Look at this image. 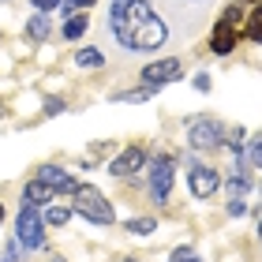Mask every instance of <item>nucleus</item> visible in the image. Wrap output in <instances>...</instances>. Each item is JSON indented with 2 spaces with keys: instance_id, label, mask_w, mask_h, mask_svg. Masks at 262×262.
<instances>
[{
  "instance_id": "obj_1",
  "label": "nucleus",
  "mask_w": 262,
  "mask_h": 262,
  "mask_svg": "<svg viewBox=\"0 0 262 262\" xmlns=\"http://www.w3.org/2000/svg\"><path fill=\"white\" fill-rule=\"evenodd\" d=\"M113 34L120 38L124 49L146 53V49H161L165 45L169 27L154 15V8L146 0H116L113 4Z\"/></svg>"
},
{
  "instance_id": "obj_2",
  "label": "nucleus",
  "mask_w": 262,
  "mask_h": 262,
  "mask_svg": "<svg viewBox=\"0 0 262 262\" xmlns=\"http://www.w3.org/2000/svg\"><path fill=\"white\" fill-rule=\"evenodd\" d=\"M71 195H75V210H79L86 221H94V225H113V206H109V199H105L98 187L79 184Z\"/></svg>"
},
{
  "instance_id": "obj_3",
  "label": "nucleus",
  "mask_w": 262,
  "mask_h": 262,
  "mask_svg": "<svg viewBox=\"0 0 262 262\" xmlns=\"http://www.w3.org/2000/svg\"><path fill=\"white\" fill-rule=\"evenodd\" d=\"M15 240L23 247H30V251H38V247L45 244V221H41L38 206H30V202L19 210V217H15Z\"/></svg>"
},
{
  "instance_id": "obj_4",
  "label": "nucleus",
  "mask_w": 262,
  "mask_h": 262,
  "mask_svg": "<svg viewBox=\"0 0 262 262\" xmlns=\"http://www.w3.org/2000/svg\"><path fill=\"white\" fill-rule=\"evenodd\" d=\"M187 139H191V146L199 150H213V146H221L225 139V124L221 120H213V116H199V120L187 124Z\"/></svg>"
},
{
  "instance_id": "obj_5",
  "label": "nucleus",
  "mask_w": 262,
  "mask_h": 262,
  "mask_svg": "<svg viewBox=\"0 0 262 262\" xmlns=\"http://www.w3.org/2000/svg\"><path fill=\"white\" fill-rule=\"evenodd\" d=\"M150 191H154V202H169V191H172V158L169 154L154 158V165H150Z\"/></svg>"
},
{
  "instance_id": "obj_6",
  "label": "nucleus",
  "mask_w": 262,
  "mask_h": 262,
  "mask_svg": "<svg viewBox=\"0 0 262 262\" xmlns=\"http://www.w3.org/2000/svg\"><path fill=\"white\" fill-rule=\"evenodd\" d=\"M180 71H184V64L180 60H158V64H146L142 68V82H146V86H165V82H172V79H180Z\"/></svg>"
},
{
  "instance_id": "obj_7",
  "label": "nucleus",
  "mask_w": 262,
  "mask_h": 262,
  "mask_svg": "<svg viewBox=\"0 0 262 262\" xmlns=\"http://www.w3.org/2000/svg\"><path fill=\"white\" fill-rule=\"evenodd\" d=\"M236 38H240V30H236V23H229V19H217V27H213V34H210V49L217 53V56H229L232 49H236Z\"/></svg>"
},
{
  "instance_id": "obj_8",
  "label": "nucleus",
  "mask_w": 262,
  "mask_h": 262,
  "mask_svg": "<svg viewBox=\"0 0 262 262\" xmlns=\"http://www.w3.org/2000/svg\"><path fill=\"white\" fill-rule=\"evenodd\" d=\"M187 184H191V195L195 199H210L213 191H217V172H213L210 165H191Z\"/></svg>"
},
{
  "instance_id": "obj_9",
  "label": "nucleus",
  "mask_w": 262,
  "mask_h": 262,
  "mask_svg": "<svg viewBox=\"0 0 262 262\" xmlns=\"http://www.w3.org/2000/svg\"><path fill=\"white\" fill-rule=\"evenodd\" d=\"M142 165H146V150H142V146H127L120 158L109 165V172H113V176H127V172L142 169Z\"/></svg>"
},
{
  "instance_id": "obj_10",
  "label": "nucleus",
  "mask_w": 262,
  "mask_h": 262,
  "mask_svg": "<svg viewBox=\"0 0 262 262\" xmlns=\"http://www.w3.org/2000/svg\"><path fill=\"white\" fill-rule=\"evenodd\" d=\"M38 180H41L45 187H53V191H68V195H71V191H75V187H79L75 180H71V172L56 169V165H45V169L38 172Z\"/></svg>"
},
{
  "instance_id": "obj_11",
  "label": "nucleus",
  "mask_w": 262,
  "mask_h": 262,
  "mask_svg": "<svg viewBox=\"0 0 262 262\" xmlns=\"http://www.w3.org/2000/svg\"><path fill=\"white\" fill-rule=\"evenodd\" d=\"M23 199H27L30 206H45V202L53 199V187H45L41 180H30V184H27V191H23Z\"/></svg>"
},
{
  "instance_id": "obj_12",
  "label": "nucleus",
  "mask_w": 262,
  "mask_h": 262,
  "mask_svg": "<svg viewBox=\"0 0 262 262\" xmlns=\"http://www.w3.org/2000/svg\"><path fill=\"white\" fill-rule=\"evenodd\" d=\"M27 34H30L34 41H45V38H49V15H45V11H41V15H34L30 27H27Z\"/></svg>"
},
{
  "instance_id": "obj_13",
  "label": "nucleus",
  "mask_w": 262,
  "mask_h": 262,
  "mask_svg": "<svg viewBox=\"0 0 262 262\" xmlns=\"http://www.w3.org/2000/svg\"><path fill=\"white\" fill-rule=\"evenodd\" d=\"M86 27H90V23L82 19V15H71V19H68V27H64V38H68V41H75V38H82V34H86Z\"/></svg>"
},
{
  "instance_id": "obj_14",
  "label": "nucleus",
  "mask_w": 262,
  "mask_h": 262,
  "mask_svg": "<svg viewBox=\"0 0 262 262\" xmlns=\"http://www.w3.org/2000/svg\"><path fill=\"white\" fill-rule=\"evenodd\" d=\"M75 60H79V68H101L105 56H101L98 49H79V53H75Z\"/></svg>"
},
{
  "instance_id": "obj_15",
  "label": "nucleus",
  "mask_w": 262,
  "mask_h": 262,
  "mask_svg": "<svg viewBox=\"0 0 262 262\" xmlns=\"http://www.w3.org/2000/svg\"><path fill=\"white\" fill-rule=\"evenodd\" d=\"M247 38H251V41H262V4L251 11V19H247Z\"/></svg>"
},
{
  "instance_id": "obj_16",
  "label": "nucleus",
  "mask_w": 262,
  "mask_h": 262,
  "mask_svg": "<svg viewBox=\"0 0 262 262\" xmlns=\"http://www.w3.org/2000/svg\"><path fill=\"white\" fill-rule=\"evenodd\" d=\"M127 229L135 236H150L154 232V217H135V221H127Z\"/></svg>"
},
{
  "instance_id": "obj_17",
  "label": "nucleus",
  "mask_w": 262,
  "mask_h": 262,
  "mask_svg": "<svg viewBox=\"0 0 262 262\" xmlns=\"http://www.w3.org/2000/svg\"><path fill=\"white\" fill-rule=\"evenodd\" d=\"M247 161H251L255 169H262V135L251 139V146H247Z\"/></svg>"
},
{
  "instance_id": "obj_18",
  "label": "nucleus",
  "mask_w": 262,
  "mask_h": 262,
  "mask_svg": "<svg viewBox=\"0 0 262 262\" xmlns=\"http://www.w3.org/2000/svg\"><path fill=\"white\" fill-rule=\"evenodd\" d=\"M172 262H202V258H195L191 247H176V251H172Z\"/></svg>"
},
{
  "instance_id": "obj_19",
  "label": "nucleus",
  "mask_w": 262,
  "mask_h": 262,
  "mask_svg": "<svg viewBox=\"0 0 262 262\" xmlns=\"http://www.w3.org/2000/svg\"><path fill=\"white\" fill-rule=\"evenodd\" d=\"M68 217H71V210H64V206H53L49 210V225H64Z\"/></svg>"
},
{
  "instance_id": "obj_20",
  "label": "nucleus",
  "mask_w": 262,
  "mask_h": 262,
  "mask_svg": "<svg viewBox=\"0 0 262 262\" xmlns=\"http://www.w3.org/2000/svg\"><path fill=\"white\" fill-rule=\"evenodd\" d=\"M38 11H53V8H60V0H30Z\"/></svg>"
},
{
  "instance_id": "obj_21",
  "label": "nucleus",
  "mask_w": 262,
  "mask_h": 262,
  "mask_svg": "<svg viewBox=\"0 0 262 262\" xmlns=\"http://www.w3.org/2000/svg\"><path fill=\"white\" fill-rule=\"evenodd\" d=\"M229 213H232V217H240V213H244V202L232 199V202H229Z\"/></svg>"
},
{
  "instance_id": "obj_22",
  "label": "nucleus",
  "mask_w": 262,
  "mask_h": 262,
  "mask_svg": "<svg viewBox=\"0 0 262 262\" xmlns=\"http://www.w3.org/2000/svg\"><path fill=\"white\" fill-rule=\"evenodd\" d=\"M68 4H71V8H90L94 0H68Z\"/></svg>"
},
{
  "instance_id": "obj_23",
  "label": "nucleus",
  "mask_w": 262,
  "mask_h": 262,
  "mask_svg": "<svg viewBox=\"0 0 262 262\" xmlns=\"http://www.w3.org/2000/svg\"><path fill=\"white\" fill-rule=\"evenodd\" d=\"M258 244H262V221H258Z\"/></svg>"
},
{
  "instance_id": "obj_24",
  "label": "nucleus",
  "mask_w": 262,
  "mask_h": 262,
  "mask_svg": "<svg viewBox=\"0 0 262 262\" xmlns=\"http://www.w3.org/2000/svg\"><path fill=\"white\" fill-rule=\"evenodd\" d=\"M244 4H258V0H244Z\"/></svg>"
},
{
  "instance_id": "obj_25",
  "label": "nucleus",
  "mask_w": 262,
  "mask_h": 262,
  "mask_svg": "<svg viewBox=\"0 0 262 262\" xmlns=\"http://www.w3.org/2000/svg\"><path fill=\"white\" fill-rule=\"evenodd\" d=\"M0 221H4V206H0Z\"/></svg>"
},
{
  "instance_id": "obj_26",
  "label": "nucleus",
  "mask_w": 262,
  "mask_h": 262,
  "mask_svg": "<svg viewBox=\"0 0 262 262\" xmlns=\"http://www.w3.org/2000/svg\"><path fill=\"white\" fill-rule=\"evenodd\" d=\"M258 202H262V187H258Z\"/></svg>"
},
{
  "instance_id": "obj_27",
  "label": "nucleus",
  "mask_w": 262,
  "mask_h": 262,
  "mask_svg": "<svg viewBox=\"0 0 262 262\" xmlns=\"http://www.w3.org/2000/svg\"><path fill=\"white\" fill-rule=\"evenodd\" d=\"M124 262H135V258H124Z\"/></svg>"
}]
</instances>
